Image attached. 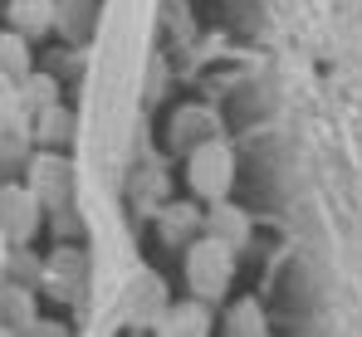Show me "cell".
<instances>
[{
  "label": "cell",
  "mask_w": 362,
  "mask_h": 337,
  "mask_svg": "<svg viewBox=\"0 0 362 337\" xmlns=\"http://www.w3.org/2000/svg\"><path fill=\"white\" fill-rule=\"evenodd\" d=\"M147 20H152V0H108L103 40H98L93 78H88V127H93L88 142H98V152L108 157L122 147V122L137 103Z\"/></svg>",
  "instance_id": "obj_1"
},
{
  "label": "cell",
  "mask_w": 362,
  "mask_h": 337,
  "mask_svg": "<svg viewBox=\"0 0 362 337\" xmlns=\"http://www.w3.org/2000/svg\"><path fill=\"white\" fill-rule=\"evenodd\" d=\"M122 313H132V318H162L167 313L162 308V283H157V274L137 269V283L132 279L122 283Z\"/></svg>",
  "instance_id": "obj_6"
},
{
  "label": "cell",
  "mask_w": 362,
  "mask_h": 337,
  "mask_svg": "<svg viewBox=\"0 0 362 337\" xmlns=\"http://www.w3.org/2000/svg\"><path fill=\"white\" fill-rule=\"evenodd\" d=\"M54 0H10V20H15V30L20 35H45L49 25H54V10H49Z\"/></svg>",
  "instance_id": "obj_8"
},
{
  "label": "cell",
  "mask_w": 362,
  "mask_h": 337,
  "mask_svg": "<svg viewBox=\"0 0 362 337\" xmlns=\"http://www.w3.org/2000/svg\"><path fill=\"white\" fill-rule=\"evenodd\" d=\"M157 333H211V298H186L172 303L162 318H157Z\"/></svg>",
  "instance_id": "obj_7"
},
{
  "label": "cell",
  "mask_w": 362,
  "mask_h": 337,
  "mask_svg": "<svg viewBox=\"0 0 362 337\" xmlns=\"http://www.w3.org/2000/svg\"><path fill=\"white\" fill-rule=\"evenodd\" d=\"M230 274H235V244H226L216 235H206V240L191 244V254H186V283H191L196 298H211L216 303L226 293Z\"/></svg>",
  "instance_id": "obj_2"
},
{
  "label": "cell",
  "mask_w": 362,
  "mask_h": 337,
  "mask_svg": "<svg viewBox=\"0 0 362 337\" xmlns=\"http://www.w3.org/2000/svg\"><path fill=\"white\" fill-rule=\"evenodd\" d=\"M30 186L40 191L45 206H64V196L74 191V167L59 162V157H40V162H35V176H30Z\"/></svg>",
  "instance_id": "obj_5"
},
{
  "label": "cell",
  "mask_w": 362,
  "mask_h": 337,
  "mask_svg": "<svg viewBox=\"0 0 362 337\" xmlns=\"http://www.w3.org/2000/svg\"><path fill=\"white\" fill-rule=\"evenodd\" d=\"M40 191L35 186H5V244H30L40 230Z\"/></svg>",
  "instance_id": "obj_4"
},
{
  "label": "cell",
  "mask_w": 362,
  "mask_h": 337,
  "mask_svg": "<svg viewBox=\"0 0 362 337\" xmlns=\"http://www.w3.org/2000/svg\"><path fill=\"white\" fill-rule=\"evenodd\" d=\"M226 333H264V313H259V303H235L230 308V323H226Z\"/></svg>",
  "instance_id": "obj_10"
},
{
  "label": "cell",
  "mask_w": 362,
  "mask_h": 337,
  "mask_svg": "<svg viewBox=\"0 0 362 337\" xmlns=\"http://www.w3.org/2000/svg\"><path fill=\"white\" fill-rule=\"evenodd\" d=\"M191 191L196 196H206V201H226V191H230V181H235V157L221 147V142H201L196 152H191Z\"/></svg>",
  "instance_id": "obj_3"
},
{
  "label": "cell",
  "mask_w": 362,
  "mask_h": 337,
  "mask_svg": "<svg viewBox=\"0 0 362 337\" xmlns=\"http://www.w3.org/2000/svg\"><path fill=\"white\" fill-rule=\"evenodd\" d=\"M0 49H5V83H20V78H30V49H25V40H20L15 30L0 40Z\"/></svg>",
  "instance_id": "obj_9"
}]
</instances>
